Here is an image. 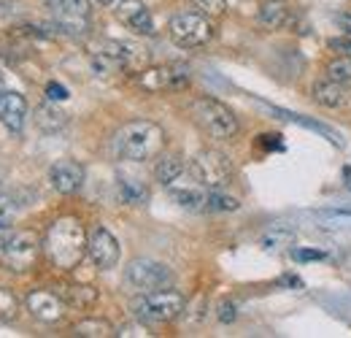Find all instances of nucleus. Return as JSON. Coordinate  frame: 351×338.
<instances>
[{"label":"nucleus","mask_w":351,"mask_h":338,"mask_svg":"<svg viewBox=\"0 0 351 338\" xmlns=\"http://www.w3.org/2000/svg\"><path fill=\"white\" fill-rule=\"evenodd\" d=\"M117 19L132 30L138 36H154V19H152V11L141 3V0H119L117 8H114Z\"/></svg>","instance_id":"13"},{"label":"nucleus","mask_w":351,"mask_h":338,"mask_svg":"<svg viewBox=\"0 0 351 338\" xmlns=\"http://www.w3.org/2000/svg\"><path fill=\"white\" fill-rule=\"evenodd\" d=\"M189 173H192V179L200 181L203 187H208V190H221V187H227L230 179H232V166H230V160H227L221 152H217V149H203V152H197V155L192 157Z\"/></svg>","instance_id":"7"},{"label":"nucleus","mask_w":351,"mask_h":338,"mask_svg":"<svg viewBox=\"0 0 351 338\" xmlns=\"http://www.w3.org/2000/svg\"><path fill=\"white\" fill-rule=\"evenodd\" d=\"M162 146H165L162 127L157 122H149V120L128 122L114 135V152L119 160H128V163L154 160L157 155H162Z\"/></svg>","instance_id":"2"},{"label":"nucleus","mask_w":351,"mask_h":338,"mask_svg":"<svg viewBox=\"0 0 351 338\" xmlns=\"http://www.w3.org/2000/svg\"><path fill=\"white\" fill-rule=\"evenodd\" d=\"M197 8H200V14H206V16H221L224 11H227V0H192Z\"/></svg>","instance_id":"27"},{"label":"nucleus","mask_w":351,"mask_h":338,"mask_svg":"<svg viewBox=\"0 0 351 338\" xmlns=\"http://www.w3.org/2000/svg\"><path fill=\"white\" fill-rule=\"evenodd\" d=\"M117 195L128 206H143L149 201V187L135 176H119L117 179Z\"/></svg>","instance_id":"19"},{"label":"nucleus","mask_w":351,"mask_h":338,"mask_svg":"<svg viewBox=\"0 0 351 338\" xmlns=\"http://www.w3.org/2000/svg\"><path fill=\"white\" fill-rule=\"evenodd\" d=\"M168 33L171 41L181 49H195V46H206L214 38V25L206 14H195V11H181L168 22Z\"/></svg>","instance_id":"6"},{"label":"nucleus","mask_w":351,"mask_h":338,"mask_svg":"<svg viewBox=\"0 0 351 338\" xmlns=\"http://www.w3.org/2000/svg\"><path fill=\"white\" fill-rule=\"evenodd\" d=\"M54 16V22L62 27V30H71V33H79L84 30L89 22V5L87 0H44Z\"/></svg>","instance_id":"10"},{"label":"nucleus","mask_w":351,"mask_h":338,"mask_svg":"<svg viewBox=\"0 0 351 338\" xmlns=\"http://www.w3.org/2000/svg\"><path fill=\"white\" fill-rule=\"evenodd\" d=\"M241 201L232 195H224L221 190H208V206L206 212H238Z\"/></svg>","instance_id":"24"},{"label":"nucleus","mask_w":351,"mask_h":338,"mask_svg":"<svg viewBox=\"0 0 351 338\" xmlns=\"http://www.w3.org/2000/svg\"><path fill=\"white\" fill-rule=\"evenodd\" d=\"M278 241H292V233H270V236L263 238L265 247H273V244H278Z\"/></svg>","instance_id":"33"},{"label":"nucleus","mask_w":351,"mask_h":338,"mask_svg":"<svg viewBox=\"0 0 351 338\" xmlns=\"http://www.w3.org/2000/svg\"><path fill=\"white\" fill-rule=\"evenodd\" d=\"M338 25H341V30H343L346 36H351V11H346V14L338 16Z\"/></svg>","instance_id":"34"},{"label":"nucleus","mask_w":351,"mask_h":338,"mask_svg":"<svg viewBox=\"0 0 351 338\" xmlns=\"http://www.w3.org/2000/svg\"><path fill=\"white\" fill-rule=\"evenodd\" d=\"M87 230L76 216H60L57 222H51V227L46 230L44 252L49 262L60 271H73L84 254H87Z\"/></svg>","instance_id":"1"},{"label":"nucleus","mask_w":351,"mask_h":338,"mask_svg":"<svg viewBox=\"0 0 351 338\" xmlns=\"http://www.w3.org/2000/svg\"><path fill=\"white\" fill-rule=\"evenodd\" d=\"M125 284L132 293H154V290H165L173 284V271L157 260H146L138 257L125 268Z\"/></svg>","instance_id":"5"},{"label":"nucleus","mask_w":351,"mask_h":338,"mask_svg":"<svg viewBox=\"0 0 351 338\" xmlns=\"http://www.w3.org/2000/svg\"><path fill=\"white\" fill-rule=\"evenodd\" d=\"M46 98L49 100H54V103H60V100H65L68 98V89L62 84H49L46 87Z\"/></svg>","instance_id":"31"},{"label":"nucleus","mask_w":351,"mask_h":338,"mask_svg":"<svg viewBox=\"0 0 351 338\" xmlns=\"http://www.w3.org/2000/svg\"><path fill=\"white\" fill-rule=\"evenodd\" d=\"M79 336H87V338H106V336H114V328L106 322V319H95V317H89V319H82L76 328H73Z\"/></svg>","instance_id":"23"},{"label":"nucleus","mask_w":351,"mask_h":338,"mask_svg":"<svg viewBox=\"0 0 351 338\" xmlns=\"http://www.w3.org/2000/svg\"><path fill=\"white\" fill-rule=\"evenodd\" d=\"M27 311L41 322H57L65 314V300L51 290H33L27 295Z\"/></svg>","instance_id":"15"},{"label":"nucleus","mask_w":351,"mask_h":338,"mask_svg":"<svg viewBox=\"0 0 351 338\" xmlns=\"http://www.w3.org/2000/svg\"><path fill=\"white\" fill-rule=\"evenodd\" d=\"M186 300L181 293L176 290H154V293H141V295L132 300V314L138 322H146V325H165V322H173L176 317L184 311Z\"/></svg>","instance_id":"3"},{"label":"nucleus","mask_w":351,"mask_h":338,"mask_svg":"<svg viewBox=\"0 0 351 338\" xmlns=\"http://www.w3.org/2000/svg\"><path fill=\"white\" fill-rule=\"evenodd\" d=\"M16 311H19V300L14 297L11 290L0 287V319H3V322H11V319L16 317Z\"/></svg>","instance_id":"26"},{"label":"nucleus","mask_w":351,"mask_h":338,"mask_svg":"<svg viewBox=\"0 0 351 338\" xmlns=\"http://www.w3.org/2000/svg\"><path fill=\"white\" fill-rule=\"evenodd\" d=\"M62 300L73 308L87 311L97 303V290L89 287V284H68V287H62Z\"/></svg>","instance_id":"21"},{"label":"nucleus","mask_w":351,"mask_h":338,"mask_svg":"<svg viewBox=\"0 0 351 338\" xmlns=\"http://www.w3.org/2000/svg\"><path fill=\"white\" fill-rule=\"evenodd\" d=\"M284 282H287V284H292V287H303V282H300L298 276H287Z\"/></svg>","instance_id":"37"},{"label":"nucleus","mask_w":351,"mask_h":338,"mask_svg":"<svg viewBox=\"0 0 351 338\" xmlns=\"http://www.w3.org/2000/svg\"><path fill=\"white\" fill-rule=\"evenodd\" d=\"M117 336H146V330L143 328H122V333H117Z\"/></svg>","instance_id":"35"},{"label":"nucleus","mask_w":351,"mask_h":338,"mask_svg":"<svg viewBox=\"0 0 351 338\" xmlns=\"http://www.w3.org/2000/svg\"><path fill=\"white\" fill-rule=\"evenodd\" d=\"M49 184L60 195H76L84 187V166L76 160H57L49 168Z\"/></svg>","instance_id":"12"},{"label":"nucleus","mask_w":351,"mask_h":338,"mask_svg":"<svg viewBox=\"0 0 351 338\" xmlns=\"http://www.w3.org/2000/svg\"><path fill=\"white\" fill-rule=\"evenodd\" d=\"M313 100L327 106V109H341L346 103V84L335 82V79H319L313 84Z\"/></svg>","instance_id":"17"},{"label":"nucleus","mask_w":351,"mask_h":338,"mask_svg":"<svg viewBox=\"0 0 351 338\" xmlns=\"http://www.w3.org/2000/svg\"><path fill=\"white\" fill-rule=\"evenodd\" d=\"M36 125L41 127L44 133H60L62 127L68 125V114L60 106H54V100H49V103L36 109Z\"/></svg>","instance_id":"20"},{"label":"nucleus","mask_w":351,"mask_h":338,"mask_svg":"<svg viewBox=\"0 0 351 338\" xmlns=\"http://www.w3.org/2000/svg\"><path fill=\"white\" fill-rule=\"evenodd\" d=\"M292 257H295L298 262H311V260H324L327 254L322 252V249H306V247H298V249H292Z\"/></svg>","instance_id":"29"},{"label":"nucleus","mask_w":351,"mask_h":338,"mask_svg":"<svg viewBox=\"0 0 351 338\" xmlns=\"http://www.w3.org/2000/svg\"><path fill=\"white\" fill-rule=\"evenodd\" d=\"M238 317V303L232 300H221L219 303V319L221 322H232Z\"/></svg>","instance_id":"30"},{"label":"nucleus","mask_w":351,"mask_h":338,"mask_svg":"<svg viewBox=\"0 0 351 338\" xmlns=\"http://www.w3.org/2000/svg\"><path fill=\"white\" fill-rule=\"evenodd\" d=\"M41 241L36 233L30 230H19L11 236V241L5 244L3 249V262L8 271H16V273H25L30 271L36 262H38V254H41Z\"/></svg>","instance_id":"9"},{"label":"nucleus","mask_w":351,"mask_h":338,"mask_svg":"<svg viewBox=\"0 0 351 338\" xmlns=\"http://www.w3.org/2000/svg\"><path fill=\"white\" fill-rule=\"evenodd\" d=\"M327 76L341 84H351V57H335L327 65Z\"/></svg>","instance_id":"25"},{"label":"nucleus","mask_w":351,"mask_h":338,"mask_svg":"<svg viewBox=\"0 0 351 338\" xmlns=\"http://www.w3.org/2000/svg\"><path fill=\"white\" fill-rule=\"evenodd\" d=\"M184 173V163L178 155H157V166H154V176L160 184H173L176 179Z\"/></svg>","instance_id":"22"},{"label":"nucleus","mask_w":351,"mask_h":338,"mask_svg":"<svg viewBox=\"0 0 351 338\" xmlns=\"http://www.w3.org/2000/svg\"><path fill=\"white\" fill-rule=\"evenodd\" d=\"M292 11H289V3L287 0H263L260 5V25L267 30H278L289 22Z\"/></svg>","instance_id":"18"},{"label":"nucleus","mask_w":351,"mask_h":338,"mask_svg":"<svg viewBox=\"0 0 351 338\" xmlns=\"http://www.w3.org/2000/svg\"><path fill=\"white\" fill-rule=\"evenodd\" d=\"M27 117V100L19 92L0 89V125H5L11 133H19L25 127Z\"/></svg>","instance_id":"16"},{"label":"nucleus","mask_w":351,"mask_h":338,"mask_svg":"<svg viewBox=\"0 0 351 338\" xmlns=\"http://www.w3.org/2000/svg\"><path fill=\"white\" fill-rule=\"evenodd\" d=\"M11 222H0V254H3V249H5V244L11 241Z\"/></svg>","instance_id":"32"},{"label":"nucleus","mask_w":351,"mask_h":338,"mask_svg":"<svg viewBox=\"0 0 351 338\" xmlns=\"http://www.w3.org/2000/svg\"><path fill=\"white\" fill-rule=\"evenodd\" d=\"M189 68L181 63H168V65H154V68H143L138 74V84L146 92H181L189 87Z\"/></svg>","instance_id":"8"},{"label":"nucleus","mask_w":351,"mask_h":338,"mask_svg":"<svg viewBox=\"0 0 351 338\" xmlns=\"http://www.w3.org/2000/svg\"><path fill=\"white\" fill-rule=\"evenodd\" d=\"M330 52H335L338 57H351V36H341V38H330L327 41Z\"/></svg>","instance_id":"28"},{"label":"nucleus","mask_w":351,"mask_h":338,"mask_svg":"<svg viewBox=\"0 0 351 338\" xmlns=\"http://www.w3.org/2000/svg\"><path fill=\"white\" fill-rule=\"evenodd\" d=\"M89 260L95 262V268L100 271H111L117 262H119V241L106 230V227H95L89 233V244H87Z\"/></svg>","instance_id":"11"},{"label":"nucleus","mask_w":351,"mask_h":338,"mask_svg":"<svg viewBox=\"0 0 351 338\" xmlns=\"http://www.w3.org/2000/svg\"><path fill=\"white\" fill-rule=\"evenodd\" d=\"M343 184H346V190H351V166L343 168Z\"/></svg>","instance_id":"36"},{"label":"nucleus","mask_w":351,"mask_h":338,"mask_svg":"<svg viewBox=\"0 0 351 338\" xmlns=\"http://www.w3.org/2000/svg\"><path fill=\"white\" fill-rule=\"evenodd\" d=\"M97 3H103V5H108V3H114V0H97Z\"/></svg>","instance_id":"38"},{"label":"nucleus","mask_w":351,"mask_h":338,"mask_svg":"<svg viewBox=\"0 0 351 338\" xmlns=\"http://www.w3.org/2000/svg\"><path fill=\"white\" fill-rule=\"evenodd\" d=\"M192 120L217 141H232L238 135V117L217 98H197L192 103Z\"/></svg>","instance_id":"4"},{"label":"nucleus","mask_w":351,"mask_h":338,"mask_svg":"<svg viewBox=\"0 0 351 338\" xmlns=\"http://www.w3.org/2000/svg\"><path fill=\"white\" fill-rule=\"evenodd\" d=\"M168 195L186 212H206L208 206V187H203L200 181H181V176L173 184H168Z\"/></svg>","instance_id":"14"},{"label":"nucleus","mask_w":351,"mask_h":338,"mask_svg":"<svg viewBox=\"0 0 351 338\" xmlns=\"http://www.w3.org/2000/svg\"><path fill=\"white\" fill-rule=\"evenodd\" d=\"M0 89H3V74H0Z\"/></svg>","instance_id":"39"}]
</instances>
